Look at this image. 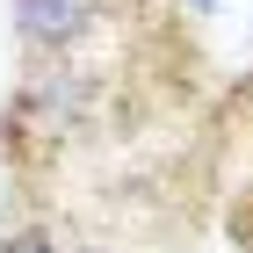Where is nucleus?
Here are the masks:
<instances>
[{
	"instance_id": "obj_5",
	"label": "nucleus",
	"mask_w": 253,
	"mask_h": 253,
	"mask_svg": "<svg viewBox=\"0 0 253 253\" xmlns=\"http://www.w3.org/2000/svg\"><path fill=\"white\" fill-rule=\"evenodd\" d=\"M73 253H159V246L116 232V224H87V217H73Z\"/></svg>"
},
{
	"instance_id": "obj_6",
	"label": "nucleus",
	"mask_w": 253,
	"mask_h": 253,
	"mask_svg": "<svg viewBox=\"0 0 253 253\" xmlns=\"http://www.w3.org/2000/svg\"><path fill=\"white\" fill-rule=\"evenodd\" d=\"M152 7H159V22H174V29H181V22H203L217 0H152Z\"/></svg>"
},
{
	"instance_id": "obj_4",
	"label": "nucleus",
	"mask_w": 253,
	"mask_h": 253,
	"mask_svg": "<svg viewBox=\"0 0 253 253\" xmlns=\"http://www.w3.org/2000/svg\"><path fill=\"white\" fill-rule=\"evenodd\" d=\"M246 130H253V87H246ZM224 232L239 246H253V159H246V181L224 188Z\"/></svg>"
},
{
	"instance_id": "obj_1",
	"label": "nucleus",
	"mask_w": 253,
	"mask_h": 253,
	"mask_svg": "<svg viewBox=\"0 0 253 253\" xmlns=\"http://www.w3.org/2000/svg\"><path fill=\"white\" fill-rule=\"evenodd\" d=\"M116 109H123V73L109 65V51L73 65H22L15 94L0 109V152L22 181H51L87 145L109 137Z\"/></svg>"
},
{
	"instance_id": "obj_2",
	"label": "nucleus",
	"mask_w": 253,
	"mask_h": 253,
	"mask_svg": "<svg viewBox=\"0 0 253 253\" xmlns=\"http://www.w3.org/2000/svg\"><path fill=\"white\" fill-rule=\"evenodd\" d=\"M145 29H159L152 0H7V37L22 65L101 58L116 43H137Z\"/></svg>"
},
{
	"instance_id": "obj_3",
	"label": "nucleus",
	"mask_w": 253,
	"mask_h": 253,
	"mask_svg": "<svg viewBox=\"0 0 253 253\" xmlns=\"http://www.w3.org/2000/svg\"><path fill=\"white\" fill-rule=\"evenodd\" d=\"M0 253H73V217L22 203L15 217H0Z\"/></svg>"
}]
</instances>
